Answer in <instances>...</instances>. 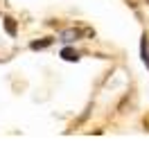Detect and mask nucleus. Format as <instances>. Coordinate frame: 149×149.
Returning a JSON list of instances; mask_svg holds the SVG:
<instances>
[{
	"label": "nucleus",
	"mask_w": 149,
	"mask_h": 149,
	"mask_svg": "<svg viewBox=\"0 0 149 149\" xmlns=\"http://www.w3.org/2000/svg\"><path fill=\"white\" fill-rule=\"evenodd\" d=\"M81 36V29H63L61 34H59V41L61 43H72L77 38Z\"/></svg>",
	"instance_id": "obj_1"
},
{
	"label": "nucleus",
	"mask_w": 149,
	"mask_h": 149,
	"mask_svg": "<svg viewBox=\"0 0 149 149\" xmlns=\"http://www.w3.org/2000/svg\"><path fill=\"white\" fill-rule=\"evenodd\" d=\"M61 59H63V61L74 63V61H79V52H77V50H72V47H63V50H61Z\"/></svg>",
	"instance_id": "obj_2"
},
{
	"label": "nucleus",
	"mask_w": 149,
	"mask_h": 149,
	"mask_svg": "<svg viewBox=\"0 0 149 149\" xmlns=\"http://www.w3.org/2000/svg\"><path fill=\"white\" fill-rule=\"evenodd\" d=\"M140 54H142L145 65L149 68V43H147V36H142V41H140Z\"/></svg>",
	"instance_id": "obj_3"
},
{
	"label": "nucleus",
	"mask_w": 149,
	"mask_h": 149,
	"mask_svg": "<svg viewBox=\"0 0 149 149\" xmlns=\"http://www.w3.org/2000/svg\"><path fill=\"white\" fill-rule=\"evenodd\" d=\"M5 29H7V34H9V36H16V20L11 18V16H5Z\"/></svg>",
	"instance_id": "obj_4"
},
{
	"label": "nucleus",
	"mask_w": 149,
	"mask_h": 149,
	"mask_svg": "<svg viewBox=\"0 0 149 149\" xmlns=\"http://www.w3.org/2000/svg\"><path fill=\"white\" fill-rule=\"evenodd\" d=\"M52 41H54V38H41V41H32V43H29V47H32V50H43V47L52 45Z\"/></svg>",
	"instance_id": "obj_5"
},
{
	"label": "nucleus",
	"mask_w": 149,
	"mask_h": 149,
	"mask_svg": "<svg viewBox=\"0 0 149 149\" xmlns=\"http://www.w3.org/2000/svg\"><path fill=\"white\" fill-rule=\"evenodd\" d=\"M147 5H149V0H147Z\"/></svg>",
	"instance_id": "obj_6"
}]
</instances>
